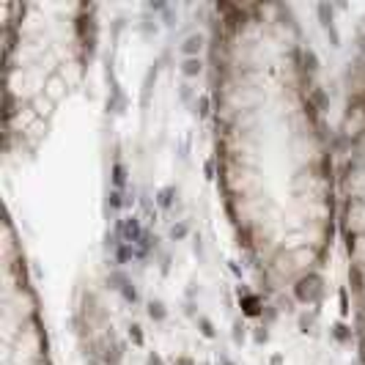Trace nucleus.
Listing matches in <instances>:
<instances>
[{
    "instance_id": "obj_1",
    "label": "nucleus",
    "mask_w": 365,
    "mask_h": 365,
    "mask_svg": "<svg viewBox=\"0 0 365 365\" xmlns=\"http://www.w3.org/2000/svg\"><path fill=\"white\" fill-rule=\"evenodd\" d=\"M212 118L220 190L245 253L272 292H302L338 228V165L289 9L217 6Z\"/></svg>"
},
{
    "instance_id": "obj_2",
    "label": "nucleus",
    "mask_w": 365,
    "mask_h": 365,
    "mask_svg": "<svg viewBox=\"0 0 365 365\" xmlns=\"http://www.w3.org/2000/svg\"><path fill=\"white\" fill-rule=\"evenodd\" d=\"M3 11V148L9 157H28L88 69L93 17L77 3H9Z\"/></svg>"
},
{
    "instance_id": "obj_4",
    "label": "nucleus",
    "mask_w": 365,
    "mask_h": 365,
    "mask_svg": "<svg viewBox=\"0 0 365 365\" xmlns=\"http://www.w3.org/2000/svg\"><path fill=\"white\" fill-rule=\"evenodd\" d=\"M0 365H53L34 280L11 222L3 225Z\"/></svg>"
},
{
    "instance_id": "obj_3",
    "label": "nucleus",
    "mask_w": 365,
    "mask_h": 365,
    "mask_svg": "<svg viewBox=\"0 0 365 365\" xmlns=\"http://www.w3.org/2000/svg\"><path fill=\"white\" fill-rule=\"evenodd\" d=\"M338 231L344 239L354 322L365 365V58L351 77L338 154Z\"/></svg>"
}]
</instances>
